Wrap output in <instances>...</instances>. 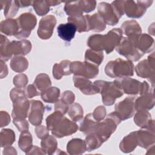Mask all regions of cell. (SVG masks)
Segmentation results:
<instances>
[{
    "label": "cell",
    "mask_w": 155,
    "mask_h": 155,
    "mask_svg": "<svg viewBox=\"0 0 155 155\" xmlns=\"http://www.w3.org/2000/svg\"><path fill=\"white\" fill-rule=\"evenodd\" d=\"M134 121L138 127L154 131V122L148 111H137L134 115Z\"/></svg>",
    "instance_id": "22"
},
{
    "label": "cell",
    "mask_w": 155,
    "mask_h": 155,
    "mask_svg": "<svg viewBox=\"0 0 155 155\" xmlns=\"http://www.w3.org/2000/svg\"><path fill=\"white\" fill-rule=\"evenodd\" d=\"M122 33L127 38L137 41L142 33V29L138 22L134 20L127 21L121 25Z\"/></svg>",
    "instance_id": "18"
},
{
    "label": "cell",
    "mask_w": 155,
    "mask_h": 155,
    "mask_svg": "<svg viewBox=\"0 0 155 155\" xmlns=\"http://www.w3.org/2000/svg\"><path fill=\"white\" fill-rule=\"evenodd\" d=\"M70 64L71 62L68 60H64L59 64H55L53 67L54 78L56 79H61L63 76L71 74Z\"/></svg>",
    "instance_id": "27"
},
{
    "label": "cell",
    "mask_w": 155,
    "mask_h": 155,
    "mask_svg": "<svg viewBox=\"0 0 155 155\" xmlns=\"http://www.w3.org/2000/svg\"><path fill=\"white\" fill-rule=\"evenodd\" d=\"M0 30L2 33L8 36H15L18 31V25L16 19H7L1 22Z\"/></svg>",
    "instance_id": "30"
},
{
    "label": "cell",
    "mask_w": 155,
    "mask_h": 155,
    "mask_svg": "<svg viewBox=\"0 0 155 155\" xmlns=\"http://www.w3.org/2000/svg\"><path fill=\"white\" fill-rule=\"evenodd\" d=\"M13 84L16 88H21L25 87L28 82V78L26 74L21 73L15 76L13 78Z\"/></svg>",
    "instance_id": "47"
},
{
    "label": "cell",
    "mask_w": 155,
    "mask_h": 155,
    "mask_svg": "<svg viewBox=\"0 0 155 155\" xmlns=\"http://www.w3.org/2000/svg\"><path fill=\"white\" fill-rule=\"evenodd\" d=\"M120 122L121 119L117 113L116 111L112 112L107 116L104 121L99 122L95 131L93 133H96L104 142L114 132Z\"/></svg>",
    "instance_id": "4"
},
{
    "label": "cell",
    "mask_w": 155,
    "mask_h": 155,
    "mask_svg": "<svg viewBox=\"0 0 155 155\" xmlns=\"http://www.w3.org/2000/svg\"><path fill=\"white\" fill-rule=\"evenodd\" d=\"M16 2L19 7H25L32 4L31 1H16Z\"/></svg>",
    "instance_id": "58"
},
{
    "label": "cell",
    "mask_w": 155,
    "mask_h": 155,
    "mask_svg": "<svg viewBox=\"0 0 155 155\" xmlns=\"http://www.w3.org/2000/svg\"><path fill=\"white\" fill-rule=\"evenodd\" d=\"M85 142L87 147V150L88 151L98 148L104 143L98 136L94 133L87 134Z\"/></svg>",
    "instance_id": "40"
},
{
    "label": "cell",
    "mask_w": 155,
    "mask_h": 155,
    "mask_svg": "<svg viewBox=\"0 0 155 155\" xmlns=\"http://www.w3.org/2000/svg\"><path fill=\"white\" fill-rule=\"evenodd\" d=\"M154 105V93L150 91L141 95L134 101V109L137 111H148L153 108Z\"/></svg>",
    "instance_id": "19"
},
{
    "label": "cell",
    "mask_w": 155,
    "mask_h": 155,
    "mask_svg": "<svg viewBox=\"0 0 155 155\" xmlns=\"http://www.w3.org/2000/svg\"><path fill=\"white\" fill-rule=\"evenodd\" d=\"M138 145L143 148H148L154 143V131L143 128L137 131Z\"/></svg>",
    "instance_id": "21"
},
{
    "label": "cell",
    "mask_w": 155,
    "mask_h": 155,
    "mask_svg": "<svg viewBox=\"0 0 155 155\" xmlns=\"http://www.w3.org/2000/svg\"><path fill=\"white\" fill-rule=\"evenodd\" d=\"M24 91L27 98H31L39 95V93L38 91V89L34 85V84L28 85L25 87Z\"/></svg>",
    "instance_id": "52"
},
{
    "label": "cell",
    "mask_w": 155,
    "mask_h": 155,
    "mask_svg": "<svg viewBox=\"0 0 155 155\" xmlns=\"http://www.w3.org/2000/svg\"><path fill=\"white\" fill-rule=\"evenodd\" d=\"M67 150L70 154H81L87 150L85 140L77 138L72 139L68 142Z\"/></svg>",
    "instance_id": "29"
},
{
    "label": "cell",
    "mask_w": 155,
    "mask_h": 155,
    "mask_svg": "<svg viewBox=\"0 0 155 155\" xmlns=\"http://www.w3.org/2000/svg\"><path fill=\"white\" fill-rule=\"evenodd\" d=\"M73 82L74 86L84 94L92 95L99 93L97 87L85 77L74 75Z\"/></svg>",
    "instance_id": "17"
},
{
    "label": "cell",
    "mask_w": 155,
    "mask_h": 155,
    "mask_svg": "<svg viewBox=\"0 0 155 155\" xmlns=\"http://www.w3.org/2000/svg\"><path fill=\"white\" fill-rule=\"evenodd\" d=\"M48 4H49L50 6H55V5H58V4H61L62 2L61 1H53V0H48Z\"/></svg>",
    "instance_id": "59"
},
{
    "label": "cell",
    "mask_w": 155,
    "mask_h": 155,
    "mask_svg": "<svg viewBox=\"0 0 155 155\" xmlns=\"http://www.w3.org/2000/svg\"><path fill=\"white\" fill-rule=\"evenodd\" d=\"M153 1H124V13L129 18H139L142 17L151 6Z\"/></svg>",
    "instance_id": "7"
},
{
    "label": "cell",
    "mask_w": 155,
    "mask_h": 155,
    "mask_svg": "<svg viewBox=\"0 0 155 155\" xmlns=\"http://www.w3.org/2000/svg\"><path fill=\"white\" fill-rule=\"evenodd\" d=\"M122 38V31L120 28H114L107 34L102 35V47L107 54L110 53L119 44Z\"/></svg>",
    "instance_id": "11"
},
{
    "label": "cell",
    "mask_w": 155,
    "mask_h": 155,
    "mask_svg": "<svg viewBox=\"0 0 155 155\" xmlns=\"http://www.w3.org/2000/svg\"><path fill=\"white\" fill-rule=\"evenodd\" d=\"M60 90L56 87H49L41 92V99L45 102L54 103L58 101Z\"/></svg>",
    "instance_id": "31"
},
{
    "label": "cell",
    "mask_w": 155,
    "mask_h": 155,
    "mask_svg": "<svg viewBox=\"0 0 155 155\" xmlns=\"http://www.w3.org/2000/svg\"><path fill=\"white\" fill-rule=\"evenodd\" d=\"M16 19L18 25V31L15 36L18 39L28 38L36 25V16L31 13L26 12L21 14Z\"/></svg>",
    "instance_id": "6"
},
{
    "label": "cell",
    "mask_w": 155,
    "mask_h": 155,
    "mask_svg": "<svg viewBox=\"0 0 155 155\" xmlns=\"http://www.w3.org/2000/svg\"><path fill=\"white\" fill-rule=\"evenodd\" d=\"M41 149L45 154H54L56 151L58 142L56 139L53 136L48 135L46 137L42 139L41 142Z\"/></svg>",
    "instance_id": "32"
},
{
    "label": "cell",
    "mask_w": 155,
    "mask_h": 155,
    "mask_svg": "<svg viewBox=\"0 0 155 155\" xmlns=\"http://www.w3.org/2000/svg\"><path fill=\"white\" fill-rule=\"evenodd\" d=\"M104 59L102 51H95L91 49H88L85 53V61L91 63L94 65L99 66Z\"/></svg>",
    "instance_id": "36"
},
{
    "label": "cell",
    "mask_w": 155,
    "mask_h": 155,
    "mask_svg": "<svg viewBox=\"0 0 155 155\" xmlns=\"http://www.w3.org/2000/svg\"><path fill=\"white\" fill-rule=\"evenodd\" d=\"M106 24L102 16L97 13L90 16V30L101 32L105 30Z\"/></svg>",
    "instance_id": "35"
},
{
    "label": "cell",
    "mask_w": 155,
    "mask_h": 155,
    "mask_svg": "<svg viewBox=\"0 0 155 155\" xmlns=\"http://www.w3.org/2000/svg\"><path fill=\"white\" fill-rule=\"evenodd\" d=\"M10 42L7 37L1 35V47H0V54L1 60L5 62L11 58L12 54L10 52Z\"/></svg>",
    "instance_id": "37"
},
{
    "label": "cell",
    "mask_w": 155,
    "mask_h": 155,
    "mask_svg": "<svg viewBox=\"0 0 155 155\" xmlns=\"http://www.w3.org/2000/svg\"><path fill=\"white\" fill-rule=\"evenodd\" d=\"M135 71L137 75L142 78H147L154 87V54L152 53L147 59H144L136 66Z\"/></svg>",
    "instance_id": "9"
},
{
    "label": "cell",
    "mask_w": 155,
    "mask_h": 155,
    "mask_svg": "<svg viewBox=\"0 0 155 155\" xmlns=\"http://www.w3.org/2000/svg\"><path fill=\"white\" fill-rule=\"evenodd\" d=\"M94 119L98 122L102 120L106 116V110L103 106H99L95 108L92 113Z\"/></svg>",
    "instance_id": "48"
},
{
    "label": "cell",
    "mask_w": 155,
    "mask_h": 155,
    "mask_svg": "<svg viewBox=\"0 0 155 155\" xmlns=\"http://www.w3.org/2000/svg\"><path fill=\"white\" fill-rule=\"evenodd\" d=\"M61 99L66 104L69 105L74 102L75 96L71 91H65L62 93Z\"/></svg>",
    "instance_id": "49"
},
{
    "label": "cell",
    "mask_w": 155,
    "mask_h": 155,
    "mask_svg": "<svg viewBox=\"0 0 155 155\" xmlns=\"http://www.w3.org/2000/svg\"><path fill=\"white\" fill-rule=\"evenodd\" d=\"M28 62L27 59L21 56H15L12 58L10 67L12 69L17 73H22L28 68Z\"/></svg>",
    "instance_id": "34"
},
{
    "label": "cell",
    "mask_w": 155,
    "mask_h": 155,
    "mask_svg": "<svg viewBox=\"0 0 155 155\" xmlns=\"http://www.w3.org/2000/svg\"><path fill=\"white\" fill-rule=\"evenodd\" d=\"M78 129V127L75 122L63 116L54 127L51 133L58 138H62L74 133Z\"/></svg>",
    "instance_id": "10"
},
{
    "label": "cell",
    "mask_w": 155,
    "mask_h": 155,
    "mask_svg": "<svg viewBox=\"0 0 155 155\" xmlns=\"http://www.w3.org/2000/svg\"><path fill=\"white\" fill-rule=\"evenodd\" d=\"M30 110L28 114L29 122L35 126L39 125L42 120L44 113V105L42 102L37 100L30 101Z\"/></svg>",
    "instance_id": "16"
},
{
    "label": "cell",
    "mask_w": 155,
    "mask_h": 155,
    "mask_svg": "<svg viewBox=\"0 0 155 155\" xmlns=\"http://www.w3.org/2000/svg\"><path fill=\"white\" fill-rule=\"evenodd\" d=\"M123 93L131 95H136L139 93L141 82L131 78L125 77L118 78L114 81Z\"/></svg>",
    "instance_id": "15"
},
{
    "label": "cell",
    "mask_w": 155,
    "mask_h": 155,
    "mask_svg": "<svg viewBox=\"0 0 155 155\" xmlns=\"http://www.w3.org/2000/svg\"><path fill=\"white\" fill-rule=\"evenodd\" d=\"M31 5L39 16L45 15L50 10V5L48 1H33Z\"/></svg>",
    "instance_id": "44"
},
{
    "label": "cell",
    "mask_w": 155,
    "mask_h": 155,
    "mask_svg": "<svg viewBox=\"0 0 155 155\" xmlns=\"http://www.w3.org/2000/svg\"><path fill=\"white\" fill-rule=\"evenodd\" d=\"M4 2V16L7 19H10L16 15L19 8L16 1H5Z\"/></svg>",
    "instance_id": "43"
},
{
    "label": "cell",
    "mask_w": 155,
    "mask_h": 155,
    "mask_svg": "<svg viewBox=\"0 0 155 155\" xmlns=\"http://www.w3.org/2000/svg\"><path fill=\"white\" fill-rule=\"evenodd\" d=\"M99 89L101 94L102 102L104 105L110 106L113 105L117 98L121 97L124 93L122 90L113 82L98 80L93 83Z\"/></svg>",
    "instance_id": "3"
},
{
    "label": "cell",
    "mask_w": 155,
    "mask_h": 155,
    "mask_svg": "<svg viewBox=\"0 0 155 155\" xmlns=\"http://www.w3.org/2000/svg\"><path fill=\"white\" fill-rule=\"evenodd\" d=\"M64 116V114L58 111H55L54 113L49 115L46 118L47 128L49 131H51L58 121Z\"/></svg>",
    "instance_id": "45"
},
{
    "label": "cell",
    "mask_w": 155,
    "mask_h": 155,
    "mask_svg": "<svg viewBox=\"0 0 155 155\" xmlns=\"http://www.w3.org/2000/svg\"><path fill=\"white\" fill-rule=\"evenodd\" d=\"M0 120H1V126H0L1 127L7 125L10 122V117L8 113H7L5 111H1Z\"/></svg>",
    "instance_id": "54"
},
{
    "label": "cell",
    "mask_w": 155,
    "mask_h": 155,
    "mask_svg": "<svg viewBox=\"0 0 155 155\" xmlns=\"http://www.w3.org/2000/svg\"><path fill=\"white\" fill-rule=\"evenodd\" d=\"M97 10L105 24L109 25L116 24L121 17L114 6L107 2H100L97 7Z\"/></svg>",
    "instance_id": "12"
},
{
    "label": "cell",
    "mask_w": 155,
    "mask_h": 155,
    "mask_svg": "<svg viewBox=\"0 0 155 155\" xmlns=\"http://www.w3.org/2000/svg\"><path fill=\"white\" fill-rule=\"evenodd\" d=\"M10 52L15 56L26 55L31 50V44L30 41L26 39L21 41H13L10 44Z\"/></svg>",
    "instance_id": "20"
},
{
    "label": "cell",
    "mask_w": 155,
    "mask_h": 155,
    "mask_svg": "<svg viewBox=\"0 0 155 155\" xmlns=\"http://www.w3.org/2000/svg\"><path fill=\"white\" fill-rule=\"evenodd\" d=\"M68 105L64 102L61 99L56 102L54 105V110L61 112L62 114H65L68 111Z\"/></svg>",
    "instance_id": "53"
},
{
    "label": "cell",
    "mask_w": 155,
    "mask_h": 155,
    "mask_svg": "<svg viewBox=\"0 0 155 155\" xmlns=\"http://www.w3.org/2000/svg\"><path fill=\"white\" fill-rule=\"evenodd\" d=\"M99 122L96 120L92 113L85 116L82 122L80 124L79 130L85 134H88L95 131Z\"/></svg>",
    "instance_id": "28"
},
{
    "label": "cell",
    "mask_w": 155,
    "mask_h": 155,
    "mask_svg": "<svg viewBox=\"0 0 155 155\" xmlns=\"http://www.w3.org/2000/svg\"><path fill=\"white\" fill-rule=\"evenodd\" d=\"M64 11L70 17H77L83 15V12L79 5V1L65 2Z\"/></svg>",
    "instance_id": "38"
},
{
    "label": "cell",
    "mask_w": 155,
    "mask_h": 155,
    "mask_svg": "<svg viewBox=\"0 0 155 155\" xmlns=\"http://www.w3.org/2000/svg\"><path fill=\"white\" fill-rule=\"evenodd\" d=\"M68 22L73 23L76 27L77 31L79 33L88 31L90 28V15H81L77 17L69 16Z\"/></svg>",
    "instance_id": "25"
},
{
    "label": "cell",
    "mask_w": 155,
    "mask_h": 155,
    "mask_svg": "<svg viewBox=\"0 0 155 155\" xmlns=\"http://www.w3.org/2000/svg\"><path fill=\"white\" fill-rule=\"evenodd\" d=\"M68 114L74 122H78L83 117V108L78 103H73L70 105L68 109Z\"/></svg>",
    "instance_id": "42"
},
{
    "label": "cell",
    "mask_w": 155,
    "mask_h": 155,
    "mask_svg": "<svg viewBox=\"0 0 155 155\" xmlns=\"http://www.w3.org/2000/svg\"><path fill=\"white\" fill-rule=\"evenodd\" d=\"M56 24V19L53 15H47L42 18L37 31L38 36L42 39H49L52 36Z\"/></svg>",
    "instance_id": "14"
},
{
    "label": "cell",
    "mask_w": 155,
    "mask_h": 155,
    "mask_svg": "<svg viewBox=\"0 0 155 155\" xmlns=\"http://www.w3.org/2000/svg\"><path fill=\"white\" fill-rule=\"evenodd\" d=\"M105 74L110 78H125L132 76L134 73V64L132 61L117 58L111 61L105 67Z\"/></svg>",
    "instance_id": "2"
},
{
    "label": "cell",
    "mask_w": 155,
    "mask_h": 155,
    "mask_svg": "<svg viewBox=\"0 0 155 155\" xmlns=\"http://www.w3.org/2000/svg\"><path fill=\"white\" fill-rule=\"evenodd\" d=\"M45 154L42 149L33 146L30 151L26 153V154Z\"/></svg>",
    "instance_id": "57"
},
{
    "label": "cell",
    "mask_w": 155,
    "mask_h": 155,
    "mask_svg": "<svg viewBox=\"0 0 155 155\" xmlns=\"http://www.w3.org/2000/svg\"><path fill=\"white\" fill-rule=\"evenodd\" d=\"M134 99V96H128L115 105V111L121 120L128 119L133 116L135 111Z\"/></svg>",
    "instance_id": "13"
},
{
    "label": "cell",
    "mask_w": 155,
    "mask_h": 155,
    "mask_svg": "<svg viewBox=\"0 0 155 155\" xmlns=\"http://www.w3.org/2000/svg\"><path fill=\"white\" fill-rule=\"evenodd\" d=\"M153 90H151V88H150V85L149 84L143 81L142 82H141L140 84V91H139V94L140 95H143L145 94L146 93H148L150 91H153Z\"/></svg>",
    "instance_id": "55"
},
{
    "label": "cell",
    "mask_w": 155,
    "mask_h": 155,
    "mask_svg": "<svg viewBox=\"0 0 155 155\" xmlns=\"http://www.w3.org/2000/svg\"><path fill=\"white\" fill-rule=\"evenodd\" d=\"M137 145L138 143L136 131L130 133L129 134L126 136L120 142L119 148L122 152L128 153L133 151Z\"/></svg>",
    "instance_id": "24"
},
{
    "label": "cell",
    "mask_w": 155,
    "mask_h": 155,
    "mask_svg": "<svg viewBox=\"0 0 155 155\" xmlns=\"http://www.w3.org/2000/svg\"><path fill=\"white\" fill-rule=\"evenodd\" d=\"M70 69L71 73L81 76L87 79H93L99 73L98 67L88 62L74 61L71 62Z\"/></svg>",
    "instance_id": "8"
},
{
    "label": "cell",
    "mask_w": 155,
    "mask_h": 155,
    "mask_svg": "<svg viewBox=\"0 0 155 155\" xmlns=\"http://www.w3.org/2000/svg\"><path fill=\"white\" fill-rule=\"evenodd\" d=\"M79 5L83 12L90 13L94 10L96 5V1L91 0L79 1Z\"/></svg>",
    "instance_id": "46"
},
{
    "label": "cell",
    "mask_w": 155,
    "mask_h": 155,
    "mask_svg": "<svg viewBox=\"0 0 155 155\" xmlns=\"http://www.w3.org/2000/svg\"><path fill=\"white\" fill-rule=\"evenodd\" d=\"M35 133L37 137L39 139H44L49 135L48 129L44 125L36 126L35 128Z\"/></svg>",
    "instance_id": "50"
},
{
    "label": "cell",
    "mask_w": 155,
    "mask_h": 155,
    "mask_svg": "<svg viewBox=\"0 0 155 155\" xmlns=\"http://www.w3.org/2000/svg\"><path fill=\"white\" fill-rule=\"evenodd\" d=\"M32 140L31 134L28 130L21 131L18 141L19 148L26 154L33 147Z\"/></svg>",
    "instance_id": "33"
},
{
    "label": "cell",
    "mask_w": 155,
    "mask_h": 155,
    "mask_svg": "<svg viewBox=\"0 0 155 155\" xmlns=\"http://www.w3.org/2000/svg\"><path fill=\"white\" fill-rule=\"evenodd\" d=\"M15 140V134L11 129H2L0 134L1 147L10 146Z\"/></svg>",
    "instance_id": "39"
},
{
    "label": "cell",
    "mask_w": 155,
    "mask_h": 155,
    "mask_svg": "<svg viewBox=\"0 0 155 155\" xmlns=\"http://www.w3.org/2000/svg\"><path fill=\"white\" fill-rule=\"evenodd\" d=\"M77 31L76 26L71 22L61 24L57 27V32L59 37L62 40L70 42L74 37Z\"/></svg>",
    "instance_id": "23"
},
{
    "label": "cell",
    "mask_w": 155,
    "mask_h": 155,
    "mask_svg": "<svg viewBox=\"0 0 155 155\" xmlns=\"http://www.w3.org/2000/svg\"><path fill=\"white\" fill-rule=\"evenodd\" d=\"M33 84L38 90L42 91L50 87L51 82L47 74L41 73L36 77Z\"/></svg>",
    "instance_id": "41"
},
{
    "label": "cell",
    "mask_w": 155,
    "mask_h": 155,
    "mask_svg": "<svg viewBox=\"0 0 155 155\" xmlns=\"http://www.w3.org/2000/svg\"><path fill=\"white\" fill-rule=\"evenodd\" d=\"M137 41L127 37L122 38L119 44L115 48L117 52L131 61H138L143 54L137 47Z\"/></svg>",
    "instance_id": "5"
},
{
    "label": "cell",
    "mask_w": 155,
    "mask_h": 155,
    "mask_svg": "<svg viewBox=\"0 0 155 155\" xmlns=\"http://www.w3.org/2000/svg\"><path fill=\"white\" fill-rule=\"evenodd\" d=\"M10 97L13 106L12 113L13 119H25L30 101H28L24 90L18 88H13L10 93Z\"/></svg>",
    "instance_id": "1"
},
{
    "label": "cell",
    "mask_w": 155,
    "mask_h": 155,
    "mask_svg": "<svg viewBox=\"0 0 155 155\" xmlns=\"http://www.w3.org/2000/svg\"><path fill=\"white\" fill-rule=\"evenodd\" d=\"M154 41L148 34H141L137 40V48L143 53H149L154 49Z\"/></svg>",
    "instance_id": "26"
},
{
    "label": "cell",
    "mask_w": 155,
    "mask_h": 155,
    "mask_svg": "<svg viewBox=\"0 0 155 155\" xmlns=\"http://www.w3.org/2000/svg\"><path fill=\"white\" fill-rule=\"evenodd\" d=\"M13 122L21 132L28 130V124L25 119H13Z\"/></svg>",
    "instance_id": "51"
},
{
    "label": "cell",
    "mask_w": 155,
    "mask_h": 155,
    "mask_svg": "<svg viewBox=\"0 0 155 155\" xmlns=\"http://www.w3.org/2000/svg\"><path fill=\"white\" fill-rule=\"evenodd\" d=\"M1 78L2 79L5 78L8 74V68L5 62L1 60Z\"/></svg>",
    "instance_id": "56"
}]
</instances>
